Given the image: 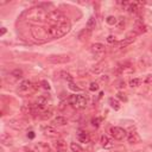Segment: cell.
I'll list each match as a JSON object with an SVG mask.
<instances>
[{
  "mask_svg": "<svg viewBox=\"0 0 152 152\" xmlns=\"http://www.w3.org/2000/svg\"><path fill=\"white\" fill-rule=\"evenodd\" d=\"M70 61V57L68 55H50L48 57V62L53 64H65Z\"/></svg>",
  "mask_w": 152,
  "mask_h": 152,
  "instance_id": "8992f818",
  "label": "cell"
},
{
  "mask_svg": "<svg viewBox=\"0 0 152 152\" xmlns=\"http://www.w3.org/2000/svg\"><path fill=\"white\" fill-rule=\"evenodd\" d=\"M53 147L56 148V152H65L66 151V142L63 139H57L53 141Z\"/></svg>",
  "mask_w": 152,
  "mask_h": 152,
  "instance_id": "4fadbf2b",
  "label": "cell"
},
{
  "mask_svg": "<svg viewBox=\"0 0 152 152\" xmlns=\"http://www.w3.org/2000/svg\"><path fill=\"white\" fill-rule=\"evenodd\" d=\"M118 99H120L121 101H127V95L125 94V93H122V91H120V93H118Z\"/></svg>",
  "mask_w": 152,
  "mask_h": 152,
  "instance_id": "d6a6232c",
  "label": "cell"
},
{
  "mask_svg": "<svg viewBox=\"0 0 152 152\" xmlns=\"http://www.w3.org/2000/svg\"><path fill=\"white\" fill-rule=\"evenodd\" d=\"M5 33H6V28H5V27H2V28H1V36H4Z\"/></svg>",
  "mask_w": 152,
  "mask_h": 152,
  "instance_id": "f35d334b",
  "label": "cell"
},
{
  "mask_svg": "<svg viewBox=\"0 0 152 152\" xmlns=\"http://www.w3.org/2000/svg\"><path fill=\"white\" fill-rule=\"evenodd\" d=\"M24 151H25V152H34V151H32V150H30V148H25Z\"/></svg>",
  "mask_w": 152,
  "mask_h": 152,
  "instance_id": "ab89813d",
  "label": "cell"
},
{
  "mask_svg": "<svg viewBox=\"0 0 152 152\" xmlns=\"http://www.w3.org/2000/svg\"><path fill=\"white\" fill-rule=\"evenodd\" d=\"M119 88H125V82H119Z\"/></svg>",
  "mask_w": 152,
  "mask_h": 152,
  "instance_id": "74e56055",
  "label": "cell"
},
{
  "mask_svg": "<svg viewBox=\"0 0 152 152\" xmlns=\"http://www.w3.org/2000/svg\"><path fill=\"white\" fill-rule=\"evenodd\" d=\"M48 13L43 7H33V8H30L26 13H25V18L27 21L30 23H44L46 21V17H48Z\"/></svg>",
  "mask_w": 152,
  "mask_h": 152,
  "instance_id": "6da1fadb",
  "label": "cell"
},
{
  "mask_svg": "<svg viewBox=\"0 0 152 152\" xmlns=\"http://www.w3.org/2000/svg\"><path fill=\"white\" fill-rule=\"evenodd\" d=\"M70 148H71L72 152H83V148L76 142H71L70 144Z\"/></svg>",
  "mask_w": 152,
  "mask_h": 152,
  "instance_id": "d4e9b609",
  "label": "cell"
},
{
  "mask_svg": "<svg viewBox=\"0 0 152 152\" xmlns=\"http://www.w3.org/2000/svg\"><path fill=\"white\" fill-rule=\"evenodd\" d=\"M51 115H52V110H51V109H49V110H46V112L40 113V114H39V118H40V119H43V120H46V119L51 118Z\"/></svg>",
  "mask_w": 152,
  "mask_h": 152,
  "instance_id": "484cf974",
  "label": "cell"
},
{
  "mask_svg": "<svg viewBox=\"0 0 152 152\" xmlns=\"http://www.w3.org/2000/svg\"><path fill=\"white\" fill-rule=\"evenodd\" d=\"M90 50L95 56H101V55H103L106 52V46L103 44H101V43H95V44L91 45Z\"/></svg>",
  "mask_w": 152,
  "mask_h": 152,
  "instance_id": "30bf717a",
  "label": "cell"
},
{
  "mask_svg": "<svg viewBox=\"0 0 152 152\" xmlns=\"http://www.w3.org/2000/svg\"><path fill=\"white\" fill-rule=\"evenodd\" d=\"M36 148H37L39 152H52L51 148H50V146H49L46 142H43V141L38 142V144L36 145Z\"/></svg>",
  "mask_w": 152,
  "mask_h": 152,
  "instance_id": "ac0fdd59",
  "label": "cell"
},
{
  "mask_svg": "<svg viewBox=\"0 0 152 152\" xmlns=\"http://www.w3.org/2000/svg\"><path fill=\"white\" fill-rule=\"evenodd\" d=\"M27 137H28L30 139H33V138H34V134H33V132H30V133L27 134Z\"/></svg>",
  "mask_w": 152,
  "mask_h": 152,
  "instance_id": "8d00e7d4",
  "label": "cell"
},
{
  "mask_svg": "<svg viewBox=\"0 0 152 152\" xmlns=\"http://www.w3.org/2000/svg\"><path fill=\"white\" fill-rule=\"evenodd\" d=\"M100 142H101V146L104 147V148H109L112 147V144H110V140L107 135H101L100 138Z\"/></svg>",
  "mask_w": 152,
  "mask_h": 152,
  "instance_id": "ffe728a7",
  "label": "cell"
},
{
  "mask_svg": "<svg viewBox=\"0 0 152 152\" xmlns=\"http://www.w3.org/2000/svg\"><path fill=\"white\" fill-rule=\"evenodd\" d=\"M138 36V33L135 32V31H133V32H131V33H128L127 34V37L126 38H124L122 40H120V42H118L116 43V49H124V48H126V46H128L129 44H132L134 40H135V37Z\"/></svg>",
  "mask_w": 152,
  "mask_h": 152,
  "instance_id": "5b68a950",
  "label": "cell"
},
{
  "mask_svg": "<svg viewBox=\"0 0 152 152\" xmlns=\"http://www.w3.org/2000/svg\"><path fill=\"white\" fill-rule=\"evenodd\" d=\"M134 31L139 34V33H145L146 31H147V26L142 23V20H140V19H137L135 21H134Z\"/></svg>",
  "mask_w": 152,
  "mask_h": 152,
  "instance_id": "7c38bea8",
  "label": "cell"
},
{
  "mask_svg": "<svg viewBox=\"0 0 152 152\" xmlns=\"http://www.w3.org/2000/svg\"><path fill=\"white\" fill-rule=\"evenodd\" d=\"M151 50H152V44H151Z\"/></svg>",
  "mask_w": 152,
  "mask_h": 152,
  "instance_id": "b9f144b4",
  "label": "cell"
},
{
  "mask_svg": "<svg viewBox=\"0 0 152 152\" xmlns=\"http://www.w3.org/2000/svg\"><path fill=\"white\" fill-rule=\"evenodd\" d=\"M42 86H43V88H44V89H48V90L50 89V84H49V82H48V81H45V80H44V81H42Z\"/></svg>",
  "mask_w": 152,
  "mask_h": 152,
  "instance_id": "e575fe53",
  "label": "cell"
},
{
  "mask_svg": "<svg viewBox=\"0 0 152 152\" xmlns=\"http://www.w3.org/2000/svg\"><path fill=\"white\" fill-rule=\"evenodd\" d=\"M99 88H100V86H99L97 82H91L90 86H89V90L90 91H96V90H99Z\"/></svg>",
  "mask_w": 152,
  "mask_h": 152,
  "instance_id": "f1b7e54d",
  "label": "cell"
},
{
  "mask_svg": "<svg viewBox=\"0 0 152 152\" xmlns=\"http://www.w3.org/2000/svg\"><path fill=\"white\" fill-rule=\"evenodd\" d=\"M42 132H43L45 135H48V137H52V138L58 137V134H59V132H58L53 126H50V125L43 126V127H42Z\"/></svg>",
  "mask_w": 152,
  "mask_h": 152,
  "instance_id": "9c48e42d",
  "label": "cell"
},
{
  "mask_svg": "<svg viewBox=\"0 0 152 152\" xmlns=\"http://www.w3.org/2000/svg\"><path fill=\"white\" fill-rule=\"evenodd\" d=\"M8 124H10V126L13 127L14 129H21V128L24 127V125H25L21 119H12V120L8 121Z\"/></svg>",
  "mask_w": 152,
  "mask_h": 152,
  "instance_id": "9a60e30c",
  "label": "cell"
},
{
  "mask_svg": "<svg viewBox=\"0 0 152 152\" xmlns=\"http://www.w3.org/2000/svg\"><path fill=\"white\" fill-rule=\"evenodd\" d=\"M46 23L50 24V26L55 25H63L68 23V18L59 11H51L48 13L46 17Z\"/></svg>",
  "mask_w": 152,
  "mask_h": 152,
  "instance_id": "3957f363",
  "label": "cell"
},
{
  "mask_svg": "<svg viewBox=\"0 0 152 152\" xmlns=\"http://www.w3.org/2000/svg\"><path fill=\"white\" fill-rule=\"evenodd\" d=\"M110 134H112V137H113L115 140H122V139L126 137L127 132H126L122 127L114 126V127L110 128Z\"/></svg>",
  "mask_w": 152,
  "mask_h": 152,
  "instance_id": "52a82bcc",
  "label": "cell"
},
{
  "mask_svg": "<svg viewBox=\"0 0 152 152\" xmlns=\"http://www.w3.org/2000/svg\"><path fill=\"white\" fill-rule=\"evenodd\" d=\"M140 83H141V80H140V78H132V80L129 81V86H131L132 88H137V87H139Z\"/></svg>",
  "mask_w": 152,
  "mask_h": 152,
  "instance_id": "83f0119b",
  "label": "cell"
},
{
  "mask_svg": "<svg viewBox=\"0 0 152 152\" xmlns=\"http://www.w3.org/2000/svg\"><path fill=\"white\" fill-rule=\"evenodd\" d=\"M77 139L80 142L87 144V142H89V134L86 131H78L77 132Z\"/></svg>",
  "mask_w": 152,
  "mask_h": 152,
  "instance_id": "2e32d148",
  "label": "cell"
},
{
  "mask_svg": "<svg viewBox=\"0 0 152 152\" xmlns=\"http://www.w3.org/2000/svg\"><path fill=\"white\" fill-rule=\"evenodd\" d=\"M108 102H109L110 107H112L114 110H119V109H120V102H119L116 99H114V97H109Z\"/></svg>",
  "mask_w": 152,
  "mask_h": 152,
  "instance_id": "7402d4cb",
  "label": "cell"
},
{
  "mask_svg": "<svg viewBox=\"0 0 152 152\" xmlns=\"http://www.w3.org/2000/svg\"><path fill=\"white\" fill-rule=\"evenodd\" d=\"M107 42L108 43H115V37L114 36H108L107 37Z\"/></svg>",
  "mask_w": 152,
  "mask_h": 152,
  "instance_id": "d590c367",
  "label": "cell"
},
{
  "mask_svg": "<svg viewBox=\"0 0 152 152\" xmlns=\"http://www.w3.org/2000/svg\"><path fill=\"white\" fill-rule=\"evenodd\" d=\"M68 87H69V89L72 90V91H80V90H81V88L77 87L74 82H69V86H68Z\"/></svg>",
  "mask_w": 152,
  "mask_h": 152,
  "instance_id": "4dcf8cb0",
  "label": "cell"
},
{
  "mask_svg": "<svg viewBox=\"0 0 152 152\" xmlns=\"http://www.w3.org/2000/svg\"><path fill=\"white\" fill-rule=\"evenodd\" d=\"M52 124L53 125H57V126H64V125L68 124V120L64 116H57V118H55L52 120Z\"/></svg>",
  "mask_w": 152,
  "mask_h": 152,
  "instance_id": "d6986e66",
  "label": "cell"
},
{
  "mask_svg": "<svg viewBox=\"0 0 152 152\" xmlns=\"http://www.w3.org/2000/svg\"><path fill=\"white\" fill-rule=\"evenodd\" d=\"M32 88H33V83H32L31 81H28V80H23V81L19 83V86H18V90L21 91V93L28 91V90L32 89Z\"/></svg>",
  "mask_w": 152,
  "mask_h": 152,
  "instance_id": "8fae6325",
  "label": "cell"
},
{
  "mask_svg": "<svg viewBox=\"0 0 152 152\" xmlns=\"http://www.w3.org/2000/svg\"><path fill=\"white\" fill-rule=\"evenodd\" d=\"M146 152H152V146H150V147L146 150Z\"/></svg>",
  "mask_w": 152,
  "mask_h": 152,
  "instance_id": "60d3db41",
  "label": "cell"
},
{
  "mask_svg": "<svg viewBox=\"0 0 152 152\" xmlns=\"http://www.w3.org/2000/svg\"><path fill=\"white\" fill-rule=\"evenodd\" d=\"M70 30V24H63V25H55V26H49L46 28V34L49 38H61L64 34H66Z\"/></svg>",
  "mask_w": 152,
  "mask_h": 152,
  "instance_id": "7a4b0ae2",
  "label": "cell"
},
{
  "mask_svg": "<svg viewBox=\"0 0 152 152\" xmlns=\"http://www.w3.org/2000/svg\"><path fill=\"white\" fill-rule=\"evenodd\" d=\"M12 137L8 134V133H2L1 134V142H2V145H5V146H11L12 145Z\"/></svg>",
  "mask_w": 152,
  "mask_h": 152,
  "instance_id": "e0dca14e",
  "label": "cell"
},
{
  "mask_svg": "<svg viewBox=\"0 0 152 152\" xmlns=\"http://www.w3.org/2000/svg\"><path fill=\"white\" fill-rule=\"evenodd\" d=\"M58 76H59L62 80H65V81H68V82H72V76H71V74H69V72H66V71H59V72H58Z\"/></svg>",
  "mask_w": 152,
  "mask_h": 152,
  "instance_id": "603a6c76",
  "label": "cell"
},
{
  "mask_svg": "<svg viewBox=\"0 0 152 152\" xmlns=\"http://www.w3.org/2000/svg\"><path fill=\"white\" fill-rule=\"evenodd\" d=\"M86 26H87V30L91 32V31L95 28V26H96V20H95V18H94V17H90V18L88 19Z\"/></svg>",
  "mask_w": 152,
  "mask_h": 152,
  "instance_id": "44dd1931",
  "label": "cell"
},
{
  "mask_svg": "<svg viewBox=\"0 0 152 152\" xmlns=\"http://www.w3.org/2000/svg\"><path fill=\"white\" fill-rule=\"evenodd\" d=\"M139 5H141V2H128L126 5V10L128 13L131 14H135L139 10Z\"/></svg>",
  "mask_w": 152,
  "mask_h": 152,
  "instance_id": "5bb4252c",
  "label": "cell"
},
{
  "mask_svg": "<svg viewBox=\"0 0 152 152\" xmlns=\"http://www.w3.org/2000/svg\"><path fill=\"white\" fill-rule=\"evenodd\" d=\"M102 118H94L93 120H91V124H93V126H95V127H99L100 125H101V122H102Z\"/></svg>",
  "mask_w": 152,
  "mask_h": 152,
  "instance_id": "f546056e",
  "label": "cell"
},
{
  "mask_svg": "<svg viewBox=\"0 0 152 152\" xmlns=\"http://www.w3.org/2000/svg\"><path fill=\"white\" fill-rule=\"evenodd\" d=\"M101 70H102V68H101L100 65H96V66H94V68L91 69V72H94V74H99Z\"/></svg>",
  "mask_w": 152,
  "mask_h": 152,
  "instance_id": "836d02e7",
  "label": "cell"
},
{
  "mask_svg": "<svg viewBox=\"0 0 152 152\" xmlns=\"http://www.w3.org/2000/svg\"><path fill=\"white\" fill-rule=\"evenodd\" d=\"M69 103L75 109H83L87 106V99L84 95H71L69 97Z\"/></svg>",
  "mask_w": 152,
  "mask_h": 152,
  "instance_id": "277c9868",
  "label": "cell"
},
{
  "mask_svg": "<svg viewBox=\"0 0 152 152\" xmlns=\"http://www.w3.org/2000/svg\"><path fill=\"white\" fill-rule=\"evenodd\" d=\"M145 84L152 89V75H147L145 78Z\"/></svg>",
  "mask_w": 152,
  "mask_h": 152,
  "instance_id": "1f68e13d",
  "label": "cell"
},
{
  "mask_svg": "<svg viewBox=\"0 0 152 152\" xmlns=\"http://www.w3.org/2000/svg\"><path fill=\"white\" fill-rule=\"evenodd\" d=\"M106 23L108 24V25H116L118 24V19L115 18V17H113V15H109V17H107V19H106Z\"/></svg>",
  "mask_w": 152,
  "mask_h": 152,
  "instance_id": "4316f807",
  "label": "cell"
},
{
  "mask_svg": "<svg viewBox=\"0 0 152 152\" xmlns=\"http://www.w3.org/2000/svg\"><path fill=\"white\" fill-rule=\"evenodd\" d=\"M126 137H127V141L129 144H138V142H140V135L138 134V132L134 128H131L127 132Z\"/></svg>",
  "mask_w": 152,
  "mask_h": 152,
  "instance_id": "ba28073f",
  "label": "cell"
},
{
  "mask_svg": "<svg viewBox=\"0 0 152 152\" xmlns=\"http://www.w3.org/2000/svg\"><path fill=\"white\" fill-rule=\"evenodd\" d=\"M11 76L13 78H21L23 77V71L20 69H14L12 72H11Z\"/></svg>",
  "mask_w": 152,
  "mask_h": 152,
  "instance_id": "cb8c5ba5",
  "label": "cell"
}]
</instances>
